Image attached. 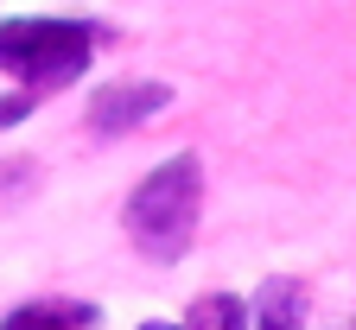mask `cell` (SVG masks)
Instances as JSON below:
<instances>
[{
	"mask_svg": "<svg viewBox=\"0 0 356 330\" xmlns=\"http://www.w3.org/2000/svg\"><path fill=\"white\" fill-rule=\"evenodd\" d=\"M197 210H204V159L197 153L159 159L140 184H134V197L121 204L127 248L140 261H153V267L185 261V248L197 242Z\"/></svg>",
	"mask_w": 356,
	"mask_h": 330,
	"instance_id": "obj_1",
	"label": "cell"
},
{
	"mask_svg": "<svg viewBox=\"0 0 356 330\" xmlns=\"http://www.w3.org/2000/svg\"><path fill=\"white\" fill-rule=\"evenodd\" d=\"M96 64V26L64 19V13H13L0 19V76L19 89L44 96V89H70Z\"/></svg>",
	"mask_w": 356,
	"mask_h": 330,
	"instance_id": "obj_2",
	"label": "cell"
},
{
	"mask_svg": "<svg viewBox=\"0 0 356 330\" xmlns=\"http://www.w3.org/2000/svg\"><path fill=\"white\" fill-rule=\"evenodd\" d=\"M165 102H172L165 83H102L96 102H89V127L115 140V133H134L147 115H159Z\"/></svg>",
	"mask_w": 356,
	"mask_h": 330,
	"instance_id": "obj_3",
	"label": "cell"
},
{
	"mask_svg": "<svg viewBox=\"0 0 356 330\" xmlns=\"http://www.w3.org/2000/svg\"><path fill=\"white\" fill-rule=\"evenodd\" d=\"M305 317H312V299H305V286L299 279H267V286L248 299V330H305Z\"/></svg>",
	"mask_w": 356,
	"mask_h": 330,
	"instance_id": "obj_4",
	"label": "cell"
},
{
	"mask_svg": "<svg viewBox=\"0 0 356 330\" xmlns=\"http://www.w3.org/2000/svg\"><path fill=\"white\" fill-rule=\"evenodd\" d=\"M89 324H96V311L70 299H26L0 317V330H89Z\"/></svg>",
	"mask_w": 356,
	"mask_h": 330,
	"instance_id": "obj_5",
	"label": "cell"
},
{
	"mask_svg": "<svg viewBox=\"0 0 356 330\" xmlns=\"http://www.w3.org/2000/svg\"><path fill=\"white\" fill-rule=\"evenodd\" d=\"M185 330H248V299H236V292H204L191 305Z\"/></svg>",
	"mask_w": 356,
	"mask_h": 330,
	"instance_id": "obj_6",
	"label": "cell"
},
{
	"mask_svg": "<svg viewBox=\"0 0 356 330\" xmlns=\"http://www.w3.org/2000/svg\"><path fill=\"white\" fill-rule=\"evenodd\" d=\"M32 102H38L32 89H13V96H0V127H13V121H26V115H32Z\"/></svg>",
	"mask_w": 356,
	"mask_h": 330,
	"instance_id": "obj_7",
	"label": "cell"
},
{
	"mask_svg": "<svg viewBox=\"0 0 356 330\" xmlns=\"http://www.w3.org/2000/svg\"><path fill=\"white\" fill-rule=\"evenodd\" d=\"M140 330H185V324H165V317H147Z\"/></svg>",
	"mask_w": 356,
	"mask_h": 330,
	"instance_id": "obj_8",
	"label": "cell"
}]
</instances>
